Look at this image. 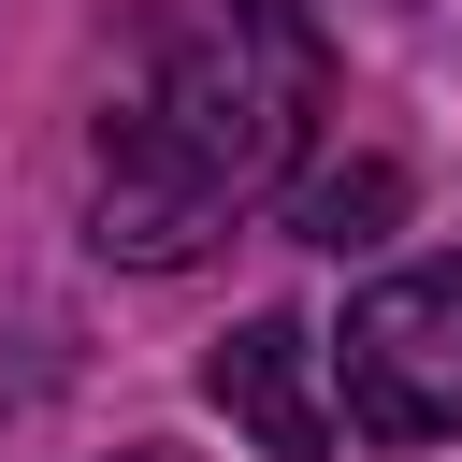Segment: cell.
I'll list each match as a JSON object with an SVG mask.
<instances>
[{"instance_id": "cell-1", "label": "cell", "mask_w": 462, "mask_h": 462, "mask_svg": "<svg viewBox=\"0 0 462 462\" xmlns=\"http://www.w3.org/2000/svg\"><path fill=\"white\" fill-rule=\"evenodd\" d=\"M303 116H318V29L303 14L231 0V14L159 29L144 87L101 116V202H87L101 217V260H130V274L202 260L231 231V202L289 173Z\"/></svg>"}, {"instance_id": "cell-2", "label": "cell", "mask_w": 462, "mask_h": 462, "mask_svg": "<svg viewBox=\"0 0 462 462\" xmlns=\"http://www.w3.org/2000/svg\"><path fill=\"white\" fill-rule=\"evenodd\" d=\"M332 375H346V419L375 448H448L462 433V260L375 274L332 332Z\"/></svg>"}, {"instance_id": "cell-3", "label": "cell", "mask_w": 462, "mask_h": 462, "mask_svg": "<svg viewBox=\"0 0 462 462\" xmlns=\"http://www.w3.org/2000/svg\"><path fill=\"white\" fill-rule=\"evenodd\" d=\"M202 390H217V419H231L245 448H274V462H318V448H332V404H318V332H303V318H245V332H217Z\"/></svg>"}, {"instance_id": "cell-4", "label": "cell", "mask_w": 462, "mask_h": 462, "mask_svg": "<svg viewBox=\"0 0 462 462\" xmlns=\"http://www.w3.org/2000/svg\"><path fill=\"white\" fill-rule=\"evenodd\" d=\"M390 231H404V159H318V173L289 188V245L361 260V245H390Z\"/></svg>"}, {"instance_id": "cell-5", "label": "cell", "mask_w": 462, "mask_h": 462, "mask_svg": "<svg viewBox=\"0 0 462 462\" xmlns=\"http://www.w3.org/2000/svg\"><path fill=\"white\" fill-rule=\"evenodd\" d=\"M116 462H173V448H116Z\"/></svg>"}, {"instance_id": "cell-6", "label": "cell", "mask_w": 462, "mask_h": 462, "mask_svg": "<svg viewBox=\"0 0 462 462\" xmlns=\"http://www.w3.org/2000/svg\"><path fill=\"white\" fill-rule=\"evenodd\" d=\"M274 14H303V0H274Z\"/></svg>"}]
</instances>
